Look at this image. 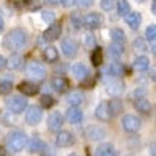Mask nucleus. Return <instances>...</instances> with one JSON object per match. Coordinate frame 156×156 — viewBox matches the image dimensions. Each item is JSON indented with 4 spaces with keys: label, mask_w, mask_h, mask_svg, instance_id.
<instances>
[{
    "label": "nucleus",
    "mask_w": 156,
    "mask_h": 156,
    "mask_svg": "<svg viewBox=\"0 0 156 156\" xmlns=\"http://www.w3.org/2000/svg\"><path fill=\"white\" fill-rule=\"evenodd\" d=\"M70 25H72L73 28H80L81 25H83V17L78 14V12L72 14V17H70Z\"/></svg>",
    "instance_id": "c9c22d12"
},
{
    "label": "nucleus",
    "mask_w": 156,
    "mask_h": 156,
    "mask_svg": "<svg viewBox=\"0 0 156 156\" xmlns=\"http://www.w3.org/2000/svg\"><path fill=\"white\" fill-rule=\"evenodd\" d=\"M55 19H56V16H55V12H51V11H44L42 12V20L44 22H48L50 25L55 22Z\"/></svg>",
    "instance_id": "58836bf2"
},
{
    "label": "nucleus",
    "mask_w": 156,
    "mask_h": 156,
    "mask_svg": "<svg viewBox=\"0 0 156 156\" xmlns=\"http://www.w3.org/2000/svg\"><path fill=\"white\" fill-rule=\"evenodd\" d=\"M150 67V59L147 56H137L133 62V69L139 72H145Z\"/></svg>",
    "instance_id": "4be33fe9"
},
{
    "label": "nucleus",
    "mask_w": 156,
    "mask_h": 156,
    "mask_svg": "<svg viewBox=\"0 0 156 156\" xmlns=\"http://www.w3.org/2000/svg\"><path fill=\"white\" fill-rule=\"evenodd\" d=\"M6 106L11 112H14V114H19L22 112L25 108L28 106V103H27V98L25 97H20V95H14V97H11L6 100Z\"/></svg>",
    "instance_id": "7ed1b4c3"
},
{
    "label": "nucleus",
    "mask_w": 156,
    "mask_h": 156,
    "mask_svg": "<svg viewBox=\"0 0 156 156\" xmlns=\"http://www.w3.org/2000/svg\"><path fill=\"white\" fill-rule=\"evenodd\" d=\"M86 136L90 140H101L106 137V129L100 125H90L86 129Z\"/></svg>",
    "instance_id": "6e6552de"
},
{
    "label": "nucleus",
    "mask_w": 156,
    "mask_h": 156,
    "mask_svg": "<svg viewBox=\"0 0 156 156\" xmlns=\"http://www.w3.org/2000/svg\"><path fill=\"white\" fill-rule=\"evenodd\" d=\"M90 61H92L94 66H100L103 61V50L100 47H95L92 51V56H90Z\"/></svg>",
    "instance_id": "2f4dec72"
},
{
    "label": "nucleus",
    "mask_w": 156,
    "mask_h": 156,
    "mask_svg": "<svg viewBox=\"0 0 156 156\" xmlns=\"http://www.w3.org/2000/svg\"><path fill=\"white\" fill-rule=\"evenodd\" d=\"M51 87H53L56 92H64V90H67V87H69V81L62 76H55L53 80H51Z\"/></svg>",
    "instance_id": "a211bd4d"
},
{
    "label": "nucleus",
    "mask_w": 156,
    "mask_h": 156,
    "mask_svg": "<svg viewBox=\"0 0 156 156\" xmlns=\"http://www.w3.org/2000/svg\"><path fill=\"white\" fill-rule=\"evenodd\" d=\"M61 23H58V22H53L50 25V27L44 31V39L45 41H56V39L59 37V34H61Z\"/></svg>",
    "instance_id": "9b49d317"
},
{
    "label": "nucleus",
    "mask_w": 156,
    "mask_h": 156,
    "mask_svg": "<svg viewBox=\"0 0 156 156\" xmlns=\"http://www.w3.org/2000/svg\"><path fill=\"white\" fill-rule=\"evenodd\" d=\"M3 67H6V59H5L2 55H0V70H2Z\"/></svg>",
    "instance_id": "49530a36"
},
{
    "label": "nucleus",
    "mask_w": 156,
    "mask_h": 156,
    "mask_svg": "<svg viewBox=\"0 0 156 156\" xmlns=\"http://www.w3.org/2000/svg\"><path fill=\"white\" fill-rule=\"evenodd\" d=\"M108 109H109V115H111V117L119 115V114L122 112V109H123V103H122V100H119V98H112V100H109V103H108Z\"/></svg>",
    "instance_id": "dca6fc26"
},
{
    "label": "nucleus",
    "mask_w": 156,
    "mask_h": 156,
    "mask_svg": "<svg viewBox=\"0 0 156 156\" xmlns=\"http://www.w3.org/2000/svg\"><path fill=\"white\" fill-rule=\"evenodd\" d=\"M28 44V36L22 28H14L11 30L8 34H5L3 37V47L6 50H11L17 53V51H22Z\"/></svg>",
    "instance_id": "f257e3e1"
},
{
    "label": "nucleus",
    "mask_w": 156,
    "mask_h": 156,
    "mask_svg": "<svg viewBox=\"0 0 156 156\" xmlns=\"http://www.w3.org/2000/svg\"><path fill=\"white\" fill-rule=\"evenodd\" d=\"M25 8H28L30 11H36L41 8V0H25L23 2Z\"/></svg>",
    "instance_id": "f704fd0d"
},
{
    "label": "nucleus",
    "mask_w": 156,
    "mask_h": 156,
    "mask_svg": "<svg viewBox=\"0 0 156 156\" xmlns=\"http://www.w3.org/2000/svg\"><path fill=\"white\" fill-rule=\"evenodd\" d=\"M137 2H145V0H137Z\"/></svg>",
    "instance_id": "6e6d98bb"
},
{
    "label": "nucleus",
    "mask_w": 156,
    "mask_h": 156,
    "mask_svg": "<svg viewBox=\"0 0 156 156\" xmlns=\"http://www.w3.org/2000/svg\"><path fill=\"white\" fill-rule=\"evenodd\" d=\"M44 59L47 62H55L58 59V50L55 47H51V45L45 47L44 48Z\"/></svg>",
    "instance_id": "cd10ccee"
},
{
    "label": "nucleus",
    "mask_w": 156,
    "mask_h": 156,
    "mask_svg": "<svg viewBox=\"0 0 156 156\" xmlns=\"http://www.w3.org/2000/svg\"><path fill=\"white\" fill-rule=\"evenodd\" d=\"M134 108H136L139 112L148 114V112L151 111V103H150L145 97H142V98H136V100H134Z\"/></svg>",
    "instance_id": "6ab92c4d"
},
{
    "label": "nucleus",
    "mask_w": 156,
    "mask_h": 156,
    "mask_svg": "<svg viewBox=\"0 0 156 156\" xmlns=\"http://www.w3.org/2000/svg\"><path fill=\"white\" fill-rule=\"evenodd\" d=\"M86 45H87L89 48H95V47H97V44H95V41H94V36H92V34H87V36H86Z\"/></svg>",
    "instance_id": "a19ab883"
},
{
    "label": "nucleus",
    "mask_w": 156,
    "mask_h": 156,
    "mask_svg": "<svg viewBox=\"0 0 156 156\" xmlns=\"http://www.w3.org/2000/svg\"><path fill=\"white\" fill-rule=\"evenodd\" d=\"M95 117L98 120H101V122H106L108 119H109V109H108V103L106 101H101L100 105L97 106V109H95Z\"/></svg>",
    "instance_id": "2eb2a0df"
},
{
    "label": "nucleus",
    "mask_w": 156,
    "mask_h": 156,
    "mask_svg": "<svg viewBox=\"0 0 156 156\" xmlns=\"http://www.w3.org/2000/svg\"><path fill=\"white\" fill-rule=\"evenodd\" d=\"M123 66L119 62V61H114V62H111L109 66H106V69H105V72L108 73V75H111V76H120L122 73H123Z\"/></svg>",
    "instance_id": "412c9836"
},
{
    "label": "nucleus",
    "mask_w": 156,
    "mask_h": 156,
    "mask_svg": "<svg viewBox=\"0 0 156 156\" xmlns=\"http://www.w3.org/2000/svg\"><path fill=\"white\" fill-rule=\"evenodd\" d=\"M133 48L140 51V53H144V51L147 50V44H145L144 39H134L133 41Z\"/></svg>",
    "instance_id": "72a5a7b5"
},
{
    "label": "nucleus",
    "mask_w": 156,
    "mask_h": 156,
    "mask_svg": "<svg viewBox=\"0 0 156 156\" xmlns=\"http://www.w3.org/2000/svg\"><path fill=\"white\" fill-rule=\"evenodd\" d=\"M22 64H23L22 56H20V55H17V53L11 55V56H9V59H6V67H8V69H11V70H17V69H20V67H22Z\"/></svg>",
    "instance_id": "5701e85b"
},
{
    "label": "nucleus",
    "mask_w": 156,
    "mask_h": 156,
    "mask_svg": "<svg viewBox=\"0 0 156 156\" xmlns=\"http://www.w3.org/2000/svg\"><path fill=\"white\" fill-rule=\"evenodd\" d=\"M151 9H153V12L156 14V0H153V5H151Z\"/></svg>",
    "instance_id": "09e8293b"
},
{
    "label": "nucleus",
    "mask_w": 156,
    "mask_h": 156,
    "mask_svg": "<svg viewBox=\"0 0 156 156\" xmlns=\"http://www.w3.org/2000/svg\"><path fill=\"white\" fill-rule=\"evenodd\" d=\"M42 119V109L37 106H30L27 109V114H25V120H27L28 125H37Z\"/></svg>",
    "instance_id": "1a4fd4ad"
},
{
    "label": "nucleus",
    "mask_w": 156,
    "mask_h": 156,
    "mask_svg": "<svg viewBox=\"0 0 156 156\" xmlns=\"http://www.w3.org/2000/svg\"><path fill=\"white\" fill-rule=\"evenodd\" d=\"M108 92L111 94V95H114L115 98L119 97V95H122L123 94V90H125V86H123V83H119V81H115V83H111L108 87Z\"/></svg>",
    "instance_id": "a878e982"
},
{
    "label": "nucleus",
    "mask_w": 156,
    "mask_h": 156,
    "mask_svg": "<svg viewBox=\"0 0 156 156\" xmlns=\"http://www.w3.org/2000/svg\"><path fill=\"white\" fill-rule=\"evenodd\" d=\"M27 145H28V137H27V134L22 133V131L12 133V134H9L8 139H6V147H8V150L12 151V153L22 151Z\"/></svg>",
    "instance_id": "f03ea898"
},
{
    "label": "nucleus",
    "mask_w": 156,
    "mask_h": 156,
    "mask_svg": "<svg viewBox=\"0 0 156 156\" xmlns=\"http://www.w3.org/2000/svg\"><path fill=\"white\" fill-rule=\"evenodd\" d=\"M67 120L70 122V123H80L81 120H83V112H81V109H78L76 106H72L69 111H67Z\"/></svg>",
    "instance_id": "aec40b11"
},
{
    "label": "nucleus",
    "mask_w": 156,
    "mask_h": 156,
    "mask_svg": "<svg viewBox=\"0 0 156 156\" xmlns=\"http://www.w3.org/2000/svg\"><path fill=\"white\" fill-rule=\"evenodd\" d=\"M64 123V119H62V115L59 112H53V114H50L48 117V120H47V126L50 131H53V133H59V129Z\"/></svg>",
    "instance_id": "9d476101"
},
{
    "label": "nucleus",
    "mask_w": 156,
    "mask_h": 156,
    "mask_svg": "<svg viewBox=\"0 0 156 156\" xmlns=\"http://www.w3.org/2000/svg\"><path fill=\"white\" fill-rule=\"evenodd\" d=\"M142 97H144V90H142V89H137V90H134V92H133V98L136 100V98H142Z\"/></svg>",
    "instance_id": "37998d69"
},
{
    "label": "nucleus",
    "mask_w": 156,
    "mask_h": 156,
    "mask_svg": "<svg viewBox=\"0 0 156 156\" xmlns=\"http://www.w3.org/2000/svg\"><path fill=\"white\" fill-rule=\"evenodd\" d=\"M122 126L128 133H136L137 129L140 128V119L137 115H134V114H126L122 119Z\"/></svg>",
    "instance_id": "39448f33"
},
{
    "label": "nucleus",
    "mask_w": 156,
    "mask_h": 156,
    "mask_svg": "<svg viewBox=\"0 0 156 156\" xmlns=\"http://www.w3.org/2000/svg\"><path fill=\"white\" fill-rule=\"evenodd\" d=\"M17 89L20 90V92L23 94V95H34V94H37V90H39V86L37 84H34V83H31V81H22L19 86H17Z\"/></svg>",
    "instance_id": "4468645a"
},
{
    "label": "nucleus",
    "mask_w": 156,
    "mask_h": 156,
    "mask_svg": "<svg viewBox=\"0 0 156 156\" xmlns=\"http://www.w3.org/2000/svg\"><path fill=\"white\" fill-rule=\"evenodd\" d=\"M101 9H105V11H112V9H115V5H117V2L115 0H101Z\"/></svg>",
    "instance_id": "4c0bfd02"
},
{
    "label": "nucleus",
    "mask_w": 156,
    "mask_h": 156,
    "mask_svg": "<svg viewBox=\"0 0 156 156\" xmlns=\"http://www.w3.org/2000/svg\"><path fill=\"white\" fill-rule=\"evenodd\" d=\"M111 39H112L114 44L123 45V42L126 41V36H125V33H123L122 28H112L111 30Z\"/></svg>",
    "instance_id": "393cba45"
},
{
    "label": "nucleus",
    "mask_w": 156,
    "mask_h": 156,
    "mask_svg": "<svg viewBox=\"0 0 156 156\" xmlns=\"http://www.w3.org/2000/svg\"><path fill=\"white\" fill-rule=\"evenodd\" d=\"M0 156H3V151L2 150H0Z\"/></svg>",
    "instance_id": "5fc2aeb1"
},
{
    "label": "nucleus",
    "mask_w": 156,
    "mask_h": 156,
    "mask_svg": "<svg viewBox=\"0 0 156 156\" xmlns=\"http://www.w3.org/2000/svg\"><path fill=\"white\" fill-rule=\"evenodd\" d=\"M95 154L97 156H115V150L111 144H103V145L97 147Z\"/></svg>",
    "instance_id": "bb28decb"
},
{
    "label": "nucleus",
    "mask_w": 156,
    "mask_h": 156,
    "mask_svg": "<svg viewBox=\"0 0 156 156\" xmlns=\"http://www.w3.org/2000/svg\"><path fill=\"white\" fill-rule=\"evenodd\" d=\"M69 156H78V154H76V153H72V154H69Z\"/></svg>",
    "instance_id": "864d4df0"
},
{
    "label": "nucleus",
    "mask_w": 156,
    "mask_h": 156,
    "mask_svg": "<svg viewBox=\"0 0 156 156\" xmlns=\"http://www.w3.org/2000/svg\"><path fill=\"white\" fill-rule=\"evenodd\" d=\"M83 100H84V95H83V92H80V90H75V92H72V94L67 97V101L70 103L72 106L80 105Z\"/></svg>",
    "instance_id": "c756f323"
},
{
    "label": "nucleus",
    "mask_w": 156,
    "mask_h": 156,
    "mask_svg": "<svg viewBox=\"0 0 156 156\" xmlns=\"http://www.w3.org/2000/svg\"><path fill=\"white\" fill-rule=\"evenodd\" d=\"M72 75L76 78V80H84V78L89 75V70L84 64H73L72 66Z\"/></svg>",
    "instance_id": "f3484780"
},
{
    "label": "nucleus",
    "mask_w": 156,
    "mask_h": 156,
    "mask_svg": "<svg viewBox=\"0 0 156 156\" xmlns=\"http://www.w3.org/2000/svg\"><path fill=\"white\" fill-rule=\"evenodd\" d=\"M2 30H3V19L0 17V31H2Z\"/></svg>",
    "instance_id": "8fccbe9b"
},
{
    "label": "nucleus",
    "mask_w": 156,
    "mask_h": 156,
    "mask_svg": "<svg viewBox=\"0 0 156 156\" xmlns=\"http://www.w3.org/2000/svg\"><path fill=\"white\" fill-rule=\"evenodd\" d=\"M125 22L128 23V27H129V28L137 30V28L140 27L142 16L139 14V12H136V11H129V14H126V16H125Z\"/></svg>",
    "instance_id": "ddd939ff"
},
{
    "label": "nucleus",
    "mask_w": 156,
    "mask_h": 156,
    "mask_svg": "<svg viewBox=\"0 0 156 156\" xmlns=\"http://www.w3.org/2000/svg\"><path fill=\"white\" fill-rule=\"evenodd\" d=\"M72 144H73V136L69 131H59L56 134V145L58 147L66 148V147H69Z\"/></svg>",
    "instance_id": "f8f14e48"
},
{
    "label": "nucleus",
    "mask_w": 156,
    "mask_h": 156,
    "mask_svg": "<svg viewBox=\"0 0 156 156\" xmlns=\"http://www.w3.org/2000/svg\"><path fill=\"white\" fill-rule=\"evenodd\" d=\"M45 148V144L39 139L37 136H34L30 142H28V150H30V153H39V151H42Z\"/></svg>",
    "instance_id": "b1692460"
},
{
    "label": "nucleus",
    "mask_w": 156,
    "mask_h": 156,
    "mask_svg": "<svg viewBox=\"0 0 156 156\" xmlns=\"http://www.w3.org/2000/svg\"><path fill=\"white\" fill-rule=\"evenodd\" d=\"M12 89V84L11 81H0V95H6L11 92Z\"/></svg>",
    "instance_id": "e433bc0d"
},
{
    "label": "nucleus",
    "mask_w": 156,
    "mask_h": 156,
    "mask_svg": "<svg viewBox=\"0 0 156 156\" xmlns=\"http://www.w3.org/2000/svg\"><path fill=\"white\" fill-rule=\"evenodd\" d=\"M44 2L47 5H59V3H62V0H44Z\"/></svg>",
    "instance_id": "a18cd8bd"
},
{
    "label": "nucleus",
    "mask_w": 156,
    "mask_h": 156,
    "mask_svg": "<svg viewBox=\"0 0 156 156\" xmlns=\"http://www.w3.org/2000/svg\"><path fill=\"white\" fill-rule=\"evenodd\" d=\"M103 23V16L98 14V12H89L83 17V25L89 30H95Z\"/></svg>",
    "instance_id": "423d86ee"
},
{
    "label": "nucleus",
    "mask_w": 156,
    "mask_h": 156,
    "mask_svg": "<svg viewBox=\"0 0 156 156\" xmlns=\"http://www.w3.org/2000/svg\"><path fill=\"white\" fill-rule=\"evenodd\" d=\"M153 80H154V81H156V70H154V72H153Z\"/></svg>",
    "instance_id": "603ef678"
},
{
    "label": "nucleus",
    "mask_w": 156,
    "mask_h": 156,
    "mask_svg": "<svg viewBox=\"0 0 156 156\" xmlns=\"http://www.w3.org/2000/svg\"><path fill=\"white\" fill-rule=\"evenodd\" d=\"M151 50H153V55H154V56H156V44H154V45H153V48H151Z\"/></svg>",
    "instance_id": "3c124183"
},
{
    "label": "nucleus",
    "mask_w": 156,
    "mask_h": 156,
    "mask_svg": "<svg viewBox=\"0 0 156 156\" xmlns=\"http://www.w3.org/2000/svg\"><path fill=\"white\" fill-rule=\"evenodd\" d=\"M53 103H55V100H53V97H50V95H44L41 98V105L44 108H51V106H53Z\"/></svg>",
    "instance_id": "ea45409f"
},
{
    "label": "nucleus",
    "mask_w": 156,
    "mask_h": 156,
    "mask_svg": "<svg viewBox=\"0 0 156 156\" xmlns=\"http://www.w3.org/2000/svg\"><path fill=\"white\" fill-rule=\"evenodd\" d=\"M145 37H147V41H156V23H151L147 27Z\"/></svg>",
    "instance_id": "473e14b6"
},
{
    "label": "nucleus",
    "mask_w": 156,
    "mask_h": 156,
    "mask_svg": "<svg viewBox=\"0 0 156 156\" xmlns=\"http://www.w3.org/2000/svg\"><path fill=\"white\" fill-rule=\"evenodd\" d=\"M92 2L94 0H76V5L80 8H87V6L92 5Z\"/></svg>",
    "instance_id": "79ce46f5"
},
{
    "label": "nucleus",
    "mask_w": 156,
    "mask_h": 156,
    "mask_svg": "<svg viewBox=\"0 0 156 156\" xmlns=\"http://www.w3.org/2000/svg\"><path fill=\"white\" fill-rule=\"evenodd\" d=\"M75 3H76V0H62V5L67 6V8H70V6L75 5Z\"/></svg>",
    "instance_id": "c03bdc74"
},
{
    "label": "nucleus",
    "mask_w": 156,
    "mask_h": 156,
    "mask_svg": "<svg viewBox=\"0 0 156 156\" xmlns=\"http://www.w3.org/2000/svg\"><path fill=\"white\" fill-rule=\"evenodd\" d=\"M150 153H151L153 156H156V142H153V144L150 145Z\"/></svg>",
    "instance_id": "de8ad7c7"
},
{
    "label": "nucleus",
    "mask_w": 156,
    "mask_h": 156,
    "mask_svg": "<svg viewBox=\"0 0 156 156\" xmlns=\"http://www.w3.org/2000/svg\"><path fill=\"white\" fill-rule=\"evenodd\" d=\"M27 75L33 80H42L45 76V67L39 61H31L27 64Z\"/></svg>",
    "instance_id": "20e7f679"
},
{
    "label": "nucleus",
    "mask_w": 156,
    "mask_h": 156,
    "mask_svg": "<svg viewBox=\"0 0 156 156\" xmlns=\"http://www.w3.org/2000/svg\"><path fill=\"white\" fill-rule=\"evenodd\" d=\"M61 50H62V53L66 55L67 58H73L78 53V44H76V41H73L72 37H66L61 42Z\"/></svg>",
    "instance_id": "0eeeda50"
},
{
    "label": "nucleus",
    "mask_w": 156,
    "mask_h": 156,
    "mask_svg": "<svg viewBox=\"0 0 156 156\" xmlns=\"http://www.w3.org/2000/svg\"><path fill=\"white\" fill-rule=\"evenodd\" d=\"M117 12H119V16H126V14H129V3L126 2V0H119L117 2Z\"/></svg>",
    "instance_id": "7c9ffc66"
},
{
    "label": "nucleus",
    "mask_w": 156,
    "mask_h": 156,
    "mask_svg": "<svg viewBox=\"0 0 156 156\" xmlns=\"http://www.w3.org/2000/svg\"><path fill=\"white\" fill-rule=\"evenodd\" d=\"M108 53L114 58V59H117V58H120L122 55H123V47L120 45V44H111L109 47H108Z\"/></svg>",
    "instance_id": "c85d7f7f"
}]
</instances>
